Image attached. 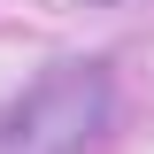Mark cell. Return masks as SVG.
Returning a JSON list of instances; mask_svg holds the SVG:
<instances>
[{
	"label": "cell",
	"instance_id": "cell-1",
	"mask_svg": "<svg viewBox=\"0 0 154 154\" xmlns=\"http://www.w3.org/2000/svg\"><path fill=\"white\" fill-rule=\"evenodd\" d=\"M116 131L108 62H62L0 108V154H100Z\"/></svg>",
	"mask_w": 154,
	"mask_h": 154
}]
</instances>
